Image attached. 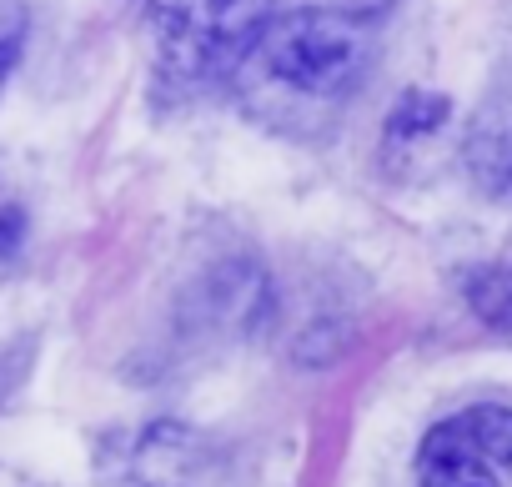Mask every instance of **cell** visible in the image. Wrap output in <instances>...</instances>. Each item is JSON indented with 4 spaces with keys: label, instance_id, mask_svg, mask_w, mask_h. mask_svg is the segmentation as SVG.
<instances>
[{
    "label": "cell",
    "instance_id": "cell-7",
    "mask_svg": "<svg viewBox=\"0 0 512 487\" xmlns=\"http://www.w3.org/2000/svg\"><path fill=\"white\" fill-rule=\"evenodd\" d=\"M442 116H447V101L412 91V96H407V101L392 111V121H387V136H392V141H417V136L437 131V126H442Z\"/></svg>",
    "mask_w": 512,
    "mask_h": 487
},
{
    "label": "cell",
    "instance_id": "cell-2",
    "mask_svg": "<svg viewBox=\"0 0 512 487\" xmlns=\"http://www.w3.org/2000/svg\"><path fill=\"white\" fill-rule=\"evenodd\" d=\"M272 21V0H161L156 81L166 96H201L231 81Z\"/></svg>",
    "mask_w": 512,
    "mask_h": 487
},
{
    "label": "cell",
    "instance_id": "cell-4",
    "mask_svg": "<svg viewBox=\"0 0 512 487\" xmlns=\"http://www.w3.org/2000/svg\"><path fill=\"white\" fill-rule=\"evenodd\" d=\"M116 487H231V467L196 432L151 427L126 447Z\"/></svg>",
    "mask_w": 512,
    "mask_h": 487
},
{
    "label": "cell",
    "instance_id": "cell-9",
    "mask_svg": "<svg viewBox=\"0 0 512 487\" xmlns=\"http://www.w3.org/2000/svg\"><path fill=\"white\" fill-rule=\"evenodd\" d=\"M26 352H31L26 342H21V347H11V352H0V407L11 402V392H16V387H21V377H26V362H31Z\"/></svg>",
    "mask_w": 512,
    "mask_h": 487
},
{
    "label": "cell",
    "instance_id": "cell-1",
    "mask_svg": "<svg viewBox=\"0 0 512 487\" xmlns=\"http://www.w3.org/2000/svg\"><path fill=\"white\" fill-rule=\"evenodd\" d=\"M367 66V21L347 11H287L267 21L231 81L241 86L251 116L282 131H312L357 96Z\"/></svg>",
    "mask_w": 512,
    "mask_h": 487
},
{
    "label": "cell",
    "instance_id": "cell-3",
    "mask_svg": "<svg viewBox=\"0 0 512 487\" xmlns=\"http://www.w3.org/2000/svg\"><path fill=\"white\" fill-rule=\"evenodd\" d=\"M512 472V407L477 402L452 412L422 437L417 487H507Z\"/></svg>",
    "mask_w": 512,
    "mask_h": 487
},
{
    "label": "cell",
    "instance_id": "cell-10",
    "mask_svg": "<svg viewBox=\"0 0 512 487\" xmlns=\"http://www.w3.org/2000/svg\"><path fill=\"white\" fill-rule=\"evenodd\" d=\"M21 236H26V216H21V206L0 196V257H11V252L21 247Z\"/></svg>",
    "mask_w": 512,
    "mask_h": 487
},
{
    "label": "cell",
    "instance_id": "cell-5",
    "mask_svg": "<svg viewBox=\"0 0 512 487\" xmlns=\"http://www.w3.org/2000/svg\"><path fill=\"white\" fill-rule=\"evenodd\" d=\"M467 171L487 196L512 201V76L482 101L467 126Z\"/></svg>",
    "mask_w": 512,
    "mask_h": 487
},
{
    "label": "cell",
    "instance_id": "cell-6",
    "mask_svg": "<svg viewBox=\"0 0 512 487\" xmlns=\"http://www.w3.org/2000/svg\"><path fill=\"white\" fill-rule=\"evenodd\" d=\"M467 307L492 332H512V272L507 267H477L467 277Z\"/></svg>",
    "mask_w": 512,
    "mask_h": 487
},
{
    "label": "cell",
    "instance_id": "cell-8",
    "mask_svg": "<svg viewBox=\"0 0 512 487\" xmlns=\"http://www.w3.org/2000/svg\"><path fill=\"white\" fill-rule=\"evenodd\" d=\"M26 31H31V11L21 0H0V86H6V76L26 46Z\"/></svg>",
    "mask_w": 512,
    "mask_h": 487
}]
</instances>
